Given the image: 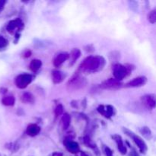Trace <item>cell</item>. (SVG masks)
<instances>
[{
    "label": "cell",
    "mask_w": 156,
    "mask_h": 156,
    "mask_svg": "<svg viewBox=\"0 0 156 156\" xmlns=\"http://www.w3.org/2000/svg\"><path fill=\"white\" fill-rule=\"evenodd\" d=\"M21 101L26 104H33L35 99L33 94L30 92H25L22 94L21 98Z\"/></svg>",
    "instance_id": "obj_17"
},
{
    "label": "cell",
    "mask_w": 156,
    "mask_h": 156,
    "mask_svg": "<svg viewBox=\"0 0 156 156\" xmlns=\"http://www.w3.org/2000/svg\"><path fill=\"white\" fill-rule=\"evenodd\" d=\"M70 122H71V117L69 114H64L63 116L61 119V123H62V128L64 129H68L69 126L70 125Z\"/></svg>",
    "instance_id": "obj_18"
},
{
    "label": "cell",
    "mask_w": 156,
    "mask_h": 156,
    "mask_svg": "<svg viewBox=\"0 0 156 156\" xmlns=\"http://www.w3.org/2000/svg\"><path fill=\"white\" fill-rule=\"evenodd\" d=\"M81 54H82V53H81V51L79 49L74 48L73 50H72L71 53H70V55H69V57L71 56L73 63H74V62H76V61L77 60L79 57H80Z\"/></svg>",
    "instance_id": "obj_20"
},
{
    "label": "cell",
    "mask_w": 156,
    "mask_h": 156,
    "mask_svg": "<svg viewBox=\"0 0 156 156\" xmlns=\"http://www.w3.org/2000/svg\"><path fill=\"white\" fill-rule=\"evenodd\" d=\"M23 27V21H21L20 18H16V19L12 20L9 22V24H7V29L9 33L12 34L13 32L15 31V30H21Z\"/></svg>",
    "instance_id": "obj_8"
},
{
    "label": "cell",
    "mask_w": 156,
    "mask_h": 156,
    "mask_svg": "<svg viewBox=\"0 0 156 156\" xmlns=\"http://www.w3.org/2000/svg\"><path fill=\"white\" fill-rule=\"evenodd\" d=\"M98 111L105 116L106 118L110 119L113 115H114V108L111 105H108V106H105V105H100L98 108Z\"/></svg>",
    "instance_id": "obj_10"
},
{
    "label": "cell",
    "mask_w": 156,
    "mask_h": 156,
    "mask_svg": "<svg viewBox=\"0 0 156 156\" xmlns=\"http://www.w3.org/2000/svg\"><path fill=\"white\" fill-rule=\"evenodd\" d=\"M112 70L114 79L118 81H121L124 78H126L128 75H129L131 72V68L128 67L127 66L117 63L113 66Z\"/></svg>",
    "instance_id": "obj_2"
},
{
    "label": "cell",
    "mask_w": 156,
    "mask_h": 156,
    "mask_svg": "<svg viewBox=\"0 0 156 156\" xmlns=\"http://www.w3.org/2000/svg\"><path fill=\"white\" fill-rule=\"evenodd\" d=\"M8 44H9V42H8L7 40L3 36L0 35V49L5 48L8 45Z\"/></svg>",
    "instance_id": "obj_24"
},
{
    "label": "cell",
    "mask_w": 156,
    "mask_h": 156,
    "mask_svg": "<svg viewBox=\"0 0 156 156\" xmlns=\"http://www.w3.org/2000/svg\"><path fill=\"white\" fill-rule=\"evenodd\" d=\"M66 75L62 72L55 70L52 73V79L54 84H59L65 79Z\"/></svg>",
    "instance_id": "obj_14"
},
{
    "label": "cell",
    "mask_w": 156,
    "mask_h": 156,
    "mask_svg": "<svg viewBox=\"0 0 156 156\" xmlns=\"http://www.w3.org/2000/svg\"><path fill=\"white\" fill-rule=\"evenodd\" d=\"M81 156H88V155H87V154L85 153V152H81Z\"/></svg>",
    "instance_id": "obj_29"
},
{
    "label": "cell",
    "mask_w": 156,
    "mask_h": 156,
    "mask_svg": "<svg viewBox=\"0 0 156 156\" xmlns=\"http://www.w3.org/2000/svg\"><path fill=\"white\" fill-rule=\"evenodd\" d=\"M104 152H105L106 156H114L113 151L109 147H108V146H105L104 147Z\"/></svg>",
    "instance_id": "obj_25"
},
{
    "label": "cell",
    "mask_w": 156,
    "mask_h": 156,
    "mask_svg": "<svg viewBox=\"0 0 156 156\" xmlns=\"http://www.w3.org/2000/svg\"><path fill=\"white\" fill-rule=\"evenodd\" d=\"M148 21L151 23V24H155L156 22V10L153 9L151 11L148 15Z\"/></svg>",
    "instance_id": "obj_22"
},
{
    "label": "cell",
    "mask_w": 156,
    "mask_h": 156,
    "mask_svg": "<svg viewBox=\"0 0 156 156\" xmlns=\"http://www.w3.org/2000/svg\"><path fill=\"white\" fill-rule=\"evenodd\" d=\"M62 155H62V153H61V152H54L52 156H62Z\"/></svg>",
    "instance_id": "obj_28"
},
{
    "label": "cell",
    "mask_w": 156,
    "mask_h": 156,
    "mask_svg": "<svg viewBox=\"0 0 156 156\" xmlns=\"http://www.w3.org/2000/svg\"><path fill=\"white\" fill-rule=\"evenodd\" d=\"M41 131V127L39 126H37V124H30L27 127V129H26V133L28 136H36L37 135H38Z\"/></svg>",
    "instance_id": "obj_15"
},
{
    "label": "cell",
    "mask_w": 156,
    "mask_h": 156,
    "mask_svg": "<svg viewBox=\"0 0 156 156\" xmlns=\"http://www.w3.org/2000/svg\"><path fill=\"white\" fill-rule=\"evenodd\" d=\"M69 58V54L67 53H61L58 54L57 56L55 57L54 60H53V65L55 67H59L65 61Z\"/></svg>",
    "instance_id": "obj_13"
},
{
    "label": "cell",
    "mask_w": 156,
    "mask_h": 156,
    "mask_svg": "<svg viewBox=\"0 0 156 156\" xmlns=\"http://www.w3.org/2000/svg\"><path fill=\"white\" fill-rule=\"evenodd\" d=\"M64 144H65L66 149L70 153L76 154L80 151L79 145L76 142L72 141V140H66Z\"/></svg>",
    "instance_id": "obj_11"
},
{
    "label": "cell",
    "mask_w": 156,
    "mask_h": 156,
    "mask_svg": "<svg viewBox=\"0 0 156 156\" xmlns=\"http://www.w3.org/2000/svg\"><path fill=\"white\" fill-rule=\"evenodd\" d=\"M0 156H1V155H0Z\"/></svg>",
    "instance_id": "obj_30"
},
{
    "label": "cell",
    "mask_w": 156,
    "mask_h": 156,
    "mask_svg": "<svg viewBox=\"0 0 156 156\" xmlns=\"http://www.w3.org/2000/svg\"><path fill=\"white\" fill-rule=\"evenodd\" d=\"M15 99L13 96H5L2 99V103L5 106H13L15 105Z\"/></svg>",
    "instance_id": "obj_19"
},
{
    "label": "cell",
    "mask_w": 156,
    "mask_h": 156,
    "mask_svg": "<svg viewBox=\"0 0 156 156\" xmlns=\"http://www.w3.org/2000/svg\"><path fill=\"white\" fill-rule=\"evenodd\" d=\"M123 130L126 135L129 136L131 139H133V140L134 143H136L137 147L139 148V149H140L141 153H146V152H147L148 150L147 145H146V143H145V141L141 138V137L136 135L135 133H133L131 132V131L129 130V129H126V128H123Z\"/></svg>",
    "instance_id": "obj_4"
},
{
    "label": "cell",
    "mask_w": 156,
    "mask_h": 156,
    "mask_svg": "<svg viewBox=\"0 0 156 156\" xmlns=\"http://www.w3.org/2000/svg\"><path fill=\"white\" fill-rule=\"evenodd\" d=\"M87 81L82 76L77 75L75 76L73 79L69 81L67 84V87L70 91H76V90L81 89L86 85Z\"/></svg>",
    "instance_id": "obj_3"
},
{
    "label": "cell",
    "mask_w": 156,
    "mask_h": 156,
    "mask_svg": "<svg viewBox=\"0 0 156 156\" xmlns=\"http://www.w3.org/2000/svg\"><path fill=\"white\" fill-rule=\"evenodd\" d=\"M106 61L100 56H89L84 59L79 66V70L82 73H93L101 71L104 69Z\"/></svg>",
    "instance_id": "obj_1"
},
{
    "label": "cell",
    "mask_w": 156,
    "mask_h": 156,
    "mask_svg": "<svg viewBox=\"0 0 156 156\" xmlns=\"http://www.w3.org/2000/svg\"><path fill=\"white\" fill-rule=\"evenodd\" d=\"M41 66H42V62H41V60L35 59L31 60L29 67H30V69L31 70L33 73H37V72L41 69Z\"/></svg>",
    "instance_id": "obj_16"
},
{
    "label": "cell",
    "mask_w": 156,
    "mask_h": 156,
    "mask_svg": "<svg viewBox=\"0 0 156 156\" xmlns=\"http://www.w3.org/2000/svg\"><path fill=\"white\" fill-rule=\"evenodd\" d=\"M30 55H31V52H30V50H27V51L24 53V58L29 57V56H30Z\"/></svg>",
    "instance_id": "obj_27"
},
{
    "label": "cell",
    "mask_w": 156,
    "mask_h": 156,
    "mask_svg": "<svg viewBox=\"0 0 156 156\" xmlns=\"http://www.w3.org/2000/svg\"><path fill=\"white\" fill-rule=\"evenodd\" d=\"M147 82V78L145 76H139L125 85L126 88H138L145 85Z\"/></svg>",
    "instance_id": "obj_7"
},
{
    "label": "cell",
    "mask_w": 156,
    "mask_h": 156,
    "mask_svg": "<svg viewBox=\"0 0 156 156\" xmlns=\"http://www.w3.org/2000/svg\"><path fill=\"white\" fill-rule=\"evenodd\" d=\"M112 139L116 142V143H117V148H118V150L120 151V153H121L122 155H126V153L127 152V149H126V147L124 146V144H123L121 136L115 134V135L112 136Z\"/></svg>",
    "instance_id": "obj_12"
},
{
    "label": "cell",
    "mask_w": 156,
    "mask_h": 156,
    "mask_svg": "<svg viewBox=\"0 0 156 156\" xmlns=\"http://www.w3.org/2000/svg\"><path fill=\"white\" fill-rule=\"evenodd\" d=\"M141 101L143 105L149 110L155 108V98L154 94H146L141 98Z\"/></svg>",
    "instance_id": "obj_9"
},
{
    "label": "cell",
    "mask_w": 156,
    "mask_h": 156,
    "mask_svg": "<svg viewBox=\"0 0 156 156\" xmlns=\"http://www.w3.org/2000/svg\"><path fill=\"white\" fill-rule=\"evenodd\" d=\"M140 132H141V133L144 136L145 138L146 139H150L152 136V131H151L150 129H149V127H147V126H144V127L142 128V129H140Z\"/></svg>",
    "instance_id": "obj_21"
},
{
    "label": "cell",
    "mask_w": 156,
    "mask_h": 156,
    "mask_svg": "<svg viewBox=\"0 0 156 156\" xmlns=\"http://www.w3.org/2000/svg\"><path fill=\"white\" fill-rule=\"evenodd\" d=\"M6 4V1L5 0H0V13L2 12V10L4 9L5 5Z\"/></svg>",
    "instance_id": "obj_26"
},
{
    "label": "cell",
    "mask_w": 156,
    "mask_h": 156,
    "mask_svg": "<svg viewBox=\"0 0 156 156\" xmlns=\"http://www.w3.org/2000/svg\"><path fill=\"white\" fill-rule=\"evenodd\" d=\"M33 80V76L30 74L18 75L15 79V84L20 89H24L27 88Z\"/></svg>",
    "instance_id": "obj_5"
},
{
    "label": "cell",
    "mask_w": 156,
    "mask_h": 156,
    "mask_svg": "<svg viewBox=\"0 0 156 156\" xmlns=\"http://www.w3.org/2000/svg\"><path fill=\"white\" fill-rule=\"evenodd\" d=\"M63 106L62 105H58L56 108H55V115H56V117H59V116L62 115L63 114Z\"/></svg>",
    "instance_id": "obj_23"
},
{
    "label": "cell",
    "mask_w": 156,
    "mask_h": 156,
    "mask_svg": "<svg viewBox=\"0 0 156 156\" xmlns=\"http://www.w3.org/2000/svg\"><path fill=\"white\" fill-rule=\"evenodd\" d=\"M122 83L120 81L117 80L115 79H109L105 81L100 85V87L103 89H117L120 88Z\"/></svg>",
    "instance_id": "obj_6"
}]
</instances>
